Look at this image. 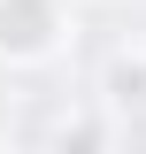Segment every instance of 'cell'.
I'll return each instance as SVG.
<instances>
[{"label": "cell", "instance_id": "obj_1", "mask_svg": "<svg viewBox=\"0 0 146 154\" xmlns=\"http://www.w3.org/2000/svg\"><path fill=\"white\" fill-rule=\"evenodd\" d=\"M62 0H0V54L8 62H46L62 46Z\"/></svg>", "mask_w": 146, "mask_h": 154}, {"label": "cell", "instance_id": "obj_2", "mask_svg": "<svg viewBox=\"0 0 146 154\" xmlns=\"http://www.w3.org/2000/svg\"><path fill=\"white\" fill-rule=\"evenodd\" d=\"M108 108H146V54L108 62Z\"/></svg>", "mask_w": 146, "mask_h": 154}]
</instances>
